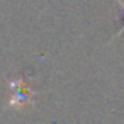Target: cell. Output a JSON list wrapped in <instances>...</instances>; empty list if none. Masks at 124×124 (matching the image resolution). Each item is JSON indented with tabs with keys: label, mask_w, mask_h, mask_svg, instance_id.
<instances>
[{
	"label": "cell",
	"mask_w": 124,
	"mask_h": 124,
	"mask_svg": "<svg viewBox=\"0 0 124 124\" xmlns=\"http://www.w3.org/2000/svg\"><path fill=\"white\" fill-rule=\"evenodd\" d=\"M9 107L14 110H24L29 105L34 104V97H36V90L22 78H17L14 82L9 83Z\"/></svg>",
	"instance_id": "1"
},
{
	"label": "cell",
	"mask_w": 124,
	"mask_h": 124,
	"mask_svg": "<svg viewBox=\"0 0 124 124\" xmlns=\"http://www.w3.org/2000/svg\"><path fill=\"white\" fill-rule=\"evenodd\" d=\"M116 2L119 4V7H121V10H122V19H124V0H116ZM124 31V29H122Z\"/></svg>",
	"instance_id": "2"
}]
</instances>
